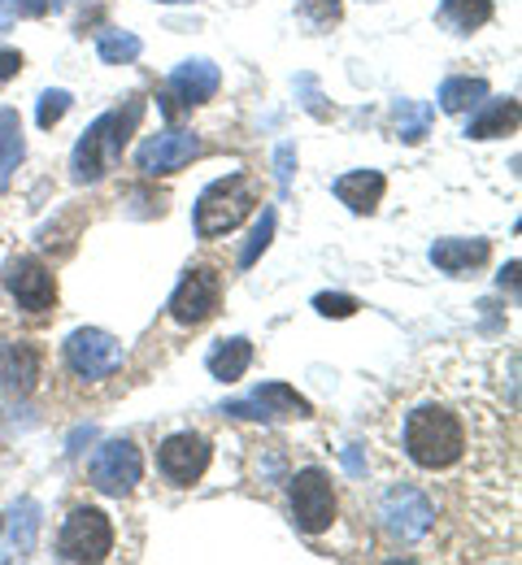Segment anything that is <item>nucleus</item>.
<instances>
[{"label":"nucleus","instance_id":"20","mask_svg":"<svg viewBox=\"0 0 522 565\" xmlns=\"http://www.w3.org/2000/svg\"><path fill=\"white\" fill-rule=\"evenodd\" d=\"M492 13H497L492 0H440V9H436V18H440L448 35H470V31L488 26Z\"/></svg>","mask_w":522,"mask_h":565},{"label":"nucleus","instance_id":"3","mask_svg":"<svg viewBox=\"0 0 522 565\" xmlns=\"http://www.w3.org/2000/svg\"><path fill=\"white\" fill-rule=\"evenodd\" d=\"M257 205V192L248 183V174H226V179H214L201 201H196V235L201 239H219L226 231H235L248 213Z\"/></svg>","mask_w":522,"mask_h":565},{"label":"nucleus","instance_id":"1","mask_svg":"<svg viewBox=\"0 0 522 565\" xmlns=\"http://www.w3.org/2000/svg\"><path fill=\"white\" fill-rule=\"evenodd\" d=\"M140 118H145V100H140V96H131L127 105L100 114V118L78 136L75 152H71V174H75V183H100V179L118 166V157H122L127 140L136 136Z\"/></svg>","mask_w":522,"mask_h":565},{"label":"nucleus","instance_id":"32","mask_svg":"<svg viewBox=\"0 0 522 565\" xmlns=\"http://www.w3.org/2000/svg\"><path fill=\"white\" fill-rule=\"evenodd\" d=\"M275 170H279V188L288 192V183H292V170H297V148H292V143H284V148L275 152Z\"/></svg>","mask_w":522,"mask_h":565},{"label":"nucleus","instance_id":"23","mask_svg":"<svg viewBox=\"0 0 522 565\" xmlns=\"http://www.w3.org/2000/svg\"><path fill=\"white\" fill-rule=\"evenodd\" d=\"M392 114H396V136H401V143H423L427 131H432V122H436V109L427 100H396Z\"/></svg>","mask_w":522,"mask_h":565},{"label":"nucleus","instance_id":"13","mask_svg":"<svg viewBox=\"0 0 522 565\" xmlns=\"http://www.w3.org/2000/svg\"><path fill=\"white\" fill-rule=\"evenodd\" d=\"M196 157H201V140L192 131H183V127H170V131H157V136H149V140L136 148V170L145 179H157V174L183 170Z\"/></svg>","mask_w":522,"mask_h":565},{"label":"nucleus","instance_id":"8","mask_svg":"<svg viewBox=\"0 0 522 565\" xmlns=\"http://www.w3.org/2000/svg\"><path fill=\"white\" fill-rule=\"evenodd\" d=\"M122 356H127L122 353V340L100 331V327H78L66 340V365L75 370L78 379H87V383H100L114 370H122Z\"/></svg>","mask_w":522,"mask_h":565},{"label":"nucleus","instance_id":"31","mask_svg":"<svg viewBox=\"0 0 522 565\" xmlns=\"http://www.w3.org/2000/svg\"><path fill=\"white\" fill-rule=\"evenodd\" d=\"M297 92L305 96V109H309L313 118H327V114H331V109L322 105V96H318V83H313V74H300V78H297Z\"/></svg>","mask_w":522,"mask_h":565},{"label":"nucleus","instance_id":"21","mask_svg":"<svg viewBox=\"0 0 522 565\" xmlns=\"http://www.w3.org/2000/svg\"><path fill=\"white\" fill-rule=\"evenodd\" d=\"M26 157V140H22V118L18 109H0V196L13 183V170Z\"/></svg>","mask_w":522,"mask_h":565},{"label":"nucleus","instance_id":"33","mask_svg":"<svg viewBox=\"0 0 522 565\" xmlns=\"http://www.w3.org/2000/svg\"><path fill=\"white\" fill-rule=\"evenodd\" d=\"M22 53L18 49H0V83H9V78H18L22 74Z\"/></svg>","mask_w":522,"mask_h":565},{"label":"nucleus","instance_id":"5","mask_svg":"<svg viewBox=\"0 0 522 565\" xmlns=\"http://www.w3.org/2000/svg\"><path fill=\"white\" fill-rule=\"evenodd\" d=\"M114 553V522L109 513L83 504L66 518L62 535H57V557L62 562H105Z\"/></svg>","mask_w":522,"mask_h":565},{"label":"nucleus","instance_id":"6","mask_svg":"<svg viewBox=\"0 0 522 565\" xmlns=\"http://www.w3.org/2000/svg\"><path fill=\"white\" fill-rule=\"evenodd\" d=\"M379 518H383L387 535L414 544V540H423V535L432 531L436 504H432V495L418 492L414 483H392V488L383 492V500H379Z\"/></svg>","mask_w":522,"mask_h":565},{"label":"nucleus","instance_id":"14","mask_svg":"<svg viewBox=\"0 0 522 565\" xmlns=\"http://www.w3.org/2000/svg\"><path fill=\"white\" fill-rule=\"evenodd\" d=\"M44 379V349L31 340L0 344V392L4 396H31Z\"/></svg>","mask_w":522,"mask_h":565},{"label":"nucleus","instance_id":"25","mask_svg":"<svg viewBox=\"0 0 522 565\" xmlns=\"http://www.w3.org/2000/svg\"><path fill=\"white\" fill-rule=\"evenodd\" d=\"M35 531H40V504L35 500H22L13 509V522H9V544L18 557H26L35 548Z\"/></svg>","mask_w":522,"mask_h":565},{"label":"nucleus","instance_id":"10","mask_svg":"<svg viewBox=\"0 0 522 565\" xmlns=\"http://www.w3.org/2000/svg\"><path fill=\"white\" fill-rule=\"evenodd\" d=\"M292 522L305 535H322L335 522V488L331 475L318 466H305L292 479Z\"/></svg>","mask_w":522,"mask_h":565},{"label":"nucleus","instance_id":"27","mask_svg":"<svg viewBox=\"0 0 522 565\" xmlns=\"http://www.w3.org/2000/svg\"><path fill=\"white\" fill-rule=\"evenodd\" d=\"M75 109V96L66 92V87H49L44 96H40V109H35V122H40V131H53L66 114Z\"/></svg>","mask_w":522,"mask_h":565},{"label":"nucleus","instance_id":"29","mask_svg":"<svg viewBox=\"0 0 522 565\" xmlns=\"http://www.w3.org/2000/svg\"><path fill=\"white\" fill-rule=\"evenodd\" d=\"M297 9H300V18L309 22V26H335L340 18H344V4L340 0H297Z\"/></svg>","mask_w":522,"mask_h":565},{"label":"nucleus","instance_id":"22","mask_svg":"<svg viewBox=\"0 0 522 565\" xmlns=\"http://www.w3.org/2000/svg\"><path fill=\"white\" fill-rule=\"evenodd\" d=\"M483 96H488V78H479V74H448L445 83H440V109L445 114L479 109Z\"/></svg>","mask_w":522,"mask_h":565},{"label":"nucleus","instance_id":"4","mask_svg":"<svg viewBox=\"0 0 522 565\" xmlns=\"http://www.w3.org/2000/svg\"><path fill=\"white\" fill-rule=\"evenodd\" d=\"M145 479V457L131 439H109L87 461V483L100 495H131Z\"/></svg>","mask_w":522,"mask_h":565},{"label":"nucleus","instance_id":"7","mask_svg":"<svg viewBox=\"0 0 522 565\" xmlns=\"http://www.w3.org/2000/svg\"><path fill=\"white\" fill-rule=\"evenodd\" d=\"M219 300H223V275L214 270V266H192L179 287L170 291V318L179 322V327H201V322H210L214 313H219Z\"/></svg>","mask_w":522,"mask_h":565},{"label":"nucleus","instance_id":"15","mask_svg":"<svg viewBox=\"0 0 522 565\" xmlns=\"http://www.w3.org/2000/svg\"><path fill=\"white\" fill-rule=\"evenodd\" d=\"M219 87H223V74H219V66H214V62H205V57H192V62L174 66L166 100H179V105L196 109V105L214 100V92H219Z\"/></svg>","mask_w":522,"mask_h":565},{"label":"nucleus","instance_id":"28","mask_svg":"<svg viewBox=\"0 0 522 565\" xmlns=\"http://www.w3.org/2000/svg\"><path fill=\"white\" fill-rule=\"evenodd\" d=\"M275 226H279L275 210H266L257 217V226H253V235H248V244H244V253H239V270L257 266V257H262V253L270 248V239H275Z\"/></svg>","mask_w":522,"mask_h":565},{"label":"nucleus","instance_id":"17","mask_svg":"<svg viewBox=\"0 0 522 565\" xmlns=\"http://www.w3.org/2000/svg\"><path fill=\"white\" fill-rule=\"evenodd\" d=\"M483 109L470 118V127H466V136L470 140H497V136H514L519 131V118H522V109H519V100L514 96H501V100H479Z\"/></svg>","mask_w":522,"mask_h":565},{"label":"nucleus","instance_id":"30","mask_svg":"<svg viewBox=\"0 0 522 565\" xmlns=\"http://www.w3.org/2000/svg\"><path fill=\"white\" fill-rule=\"evenodd\" d=\"M313 309H318L322 318H353L362 305H358L353 296H344V291H318V296H313Z\"/></svg>","mask_w":522,"mask_h":565},{"label":"nucleus","instance_id":"16","mask_svg":"<svg viewBox=\"0 0 522 565\" xmlns=\"http://www.w3.org/2000/svg\"><path fill=\"white\" fill-rule=\"evenodd\" d=\"M488 257H492V244L479 239V235H470V239L452 235V239H436L432 244V266L445 270V275H470V270L488 266Z\"/></svg>","mask_w":522,"mask_h":565},{"label":"nucleus","instance_id":"19","mask_svg":"<svg viewBox=\"0 0 522 565\" xmlns=\"http://www.w3.org/2000/svg\"><path fill=\"white\" fill-rule=\"evenodd\" d=\"M248 365H253V340H244V335L219 340V344L210 349V356H205V370H210L219 383H239Z\"/></svg>","mask_w":522,"mask_h":565},{"label":"nucleus","instance_id":"24","mask_svg":"<svg viewBox=\"0 0 522 565\" xmlns=\"http://www.w3.org/2000/svg\"><path fill=\"white\" fill-rule=\"evenodd\" d=\"M140 53H145V44H140V35H131V31H105V35L96 40V57H100L105 66H131Z\"/></svg>","mask_w":522,"mask_h":565},{"label":"nucleus","instance_id":"35","mask_svg":"<svg viewBox=\"0 0 522 565\" xmlns=\"http://www.w3.org/2000/svg\"><path fill=\"white\" fill-rule=\"evenodd\" d=\"M157 4H192V0H157Z\"/></svg>","mask_w":522,"mask_h":565},{"label":"nucleus","instance_id":"26","mask_svg":"<svg viewBox=\"0 0 522 565\" xmlns=\"http://www.w3.org/2000/svg\"><path fill=\"white\" fill-rule=\"evenodd\" d=\"M71 0H0V35L18 22V18H49L62 13Z\"/></svg>","mask_w":522,"mask_h":565},{"label":"nucleus","instance_id":"9","mask_svg":"<svg viewBox=\"0 0 522 565\" xmlns=\"http://www.w3.org/2000/svg\"><path fill=\"white\" fill-rule=\"evenodd\" d=\"M210 461H214V444L205 435H196V430H179V435L161 439V448H157V470L174 488L201 483L205 470H210Z\"/></svg>","mask_w":522,"mask_h":565},{"label":"nucleus","instance_id":"18","mask_svg":"<svg viewBox=\"0 0 522 565\" xmlns=\"http://www.w3.org/2000/svg\"><path fill=\"white\" fill-rule=\"evenodd\" d=\"M383 192H387V179L379 170H349L335 179V201L349 205L353 213H374Z\"/></svg>","mask_w":522,"mask_h":565},{"label":"nucleus","instance_id":"11","mask_svg":"<svg viewBox=\"0 0 522 565\" xmlns=\"http://www.w3.org/2000/svg\"><path fill=\"white\" fill-rule=\"evenodd\" d=\"M226 418H248V423H279V418H309L313 405L288 383H262L253 396L244 401H226Z\"/></svg>","mask_w":522,"mask_h":565},{"label":"nucleus","instance_id":"2","mask_svg":"<svg viewBox=\"0 0 522 565\" xmlns=\"http://www.w3.org/2000/svg\"><path fill=\"white\" fill-rule=\"evenodd\" d=\"M405 457L418 470H448L466 452V426L448 405H418L405 414Z\"/></svg>","mask_w":522,"mask_h":565},{"label":"nucleus","instance_id":"12","mask_svg":"<svg viewBox=\"0 0 522 565\" xmlns=\"http://www.w3.org/2000/svg\"><path fill=\"white\" fill-rule=\"evenodd\" d=\"M4 291L18 300V309H26V313H49V309H57V279H53V270L44 266V262H35V257H13L9 266H4Z\"/></svg>","mask_w":522,"mask_h":565},{"label":"nucleus","instance_id":"34","mask_svg":"<svg viewBox=\"0 0 522 565\" xmlns=\"http://www.w3.org/2000/svg\"><path fill=\"white\" fill-rule=\"evenodd\" d=\"M344 466H349V475H362V470H366V461H362V448H344Z\"/></svg>","mask_w":522,"mask_h":565}]
</instances>
